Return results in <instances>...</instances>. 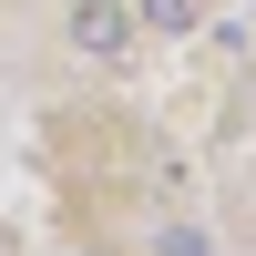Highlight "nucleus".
I'll return each mask as SVG.
<instances>
[{"label": "nucleus", "mask_w": 256, "mask_h": 256, "mask_svg": "<svg viewBox=\"0 0 256 256\" xmlns=\"http://www.w3.org/2000/svg\"><path fill=\"white\" fill-rule=\"evenodd\" d=\"M72 41H82V52H123V41H134V20H123L113 0H82V10H72Z\"/></svg>", "instance_id": "nucleus-1"}, {"label": "nucleus", "mask_w": 256, "mask_h": 256, "mask_svg": "<svg viewBox=\"0 0 256 256\" xmlns=\"http://www.w3.org/2000/svg\"><path fill=\"white\" fill-rule=\"evenodd\" d=\"M144 31H195V0H144Z\"/></svg>", "instance_id": "nucleus-2"}, {"label": "nucleus", "mask_w": 256, "mask_h": 256, "mask_svg": "<svg viewBox=\"0 0 256 256\" xmlns=\"http://www.w3.org/2000/svg\"><path fill=\"white\" fill-rule=\"evenodd\" d=\"M154 256H216V246H205V226H164V236H154Z\"/></svg>", "instance_id": "nucleus-3"}]
</instances>
